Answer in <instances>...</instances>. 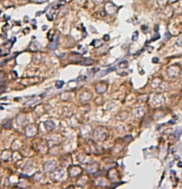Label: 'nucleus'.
<instances>
[{
  "label": "nucleus",
  "instance_id": "obj_1",
  "mask_svg": "<svg viewBox=\"0 0 182 189\" xmlns=\"http://www.w3.org/2000/svg\"><path fill=\"white\" fill-rule=\"evenodd\" d=\"M179 167H182V163H179Z\"/></svg>",
  "mask_w": 182,
  "mask_h": 189
}]
</instances>
